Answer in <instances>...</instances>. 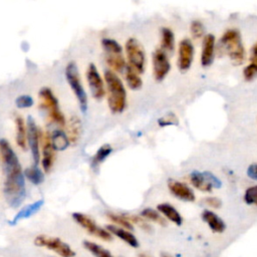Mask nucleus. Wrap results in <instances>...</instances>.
<instances>
[{
    "instance_id": "1",
    "label": "nucleus",
    "mask_w": 257,
    "mask_h": 257,
    "mask_svg": "<svg viewBox=\"0 0 257 257\" xmlns=\"http://www.w3.org/2000/svg\"><path fill=\"white\" fill-rule=\"evenodd\" d=\"M0 156L3 166V195L7 204L18 208L25 199L26 188L24 173L17 155L5 139L0 140Z\"/></svg>"
},
{
    "instance_id": "2",
    "label": "nucleus",
    "mask_w": 257,
    "mask_h": 257,
    "mask_svg": "<svg viewBox=\"0 0 257 257\" xmlns=\"http://www.w3.org/2000/svg\"><path fill=\"white\" fill-rule=\"evenodd\" d=\"M104 83L107 90V104L112 113H121L126 106V90L120 78L112 70L104 71Z\"/></svg>"
},
{
    "instance_id": "3",
    "label": "nucleus",
    "mask_w": 257,
    "mask_h": 257,
    "mask_svg": "<svg viewBox=\"0 0 257 257\" xmlns=\"http://www.w3.org/2000/svg\"><path fill=\"white\" fill-rule=\"evenodd\" d=\"M39 107L47 113L48 119L56 123L58 126L63 127L66 123L65 117L59 108L58 99L49 87H42L39 92Z\"/></svg>"
},
{
    "instance_id": "4",
    "label": "nucleus",
    "mask_w": 257,
    "mask_h": 257,
    "mask_svg": "<svg viewBox=\"0 0 257 257\" xmlns=\"http://www.w3.org/2000/svg\"><path fill=\"white\" fill-rule=\"evenodd\" d=\"M65 77H66V80H67L72 92L74 93V95L77 99L80 110L82 112H85L87 110V106H88L87 94L83 88L80 74L78 71V67L74 61H70L67 63V65L65 67Z\"/></svg>"
},
{
    "instance_id": "5",
    "label": "nucleus",
    "mask_w": 257,
    "mask_h": 257,
    "mask_svg": "<svg viewBox=\"0 0 257 257\" xmlns=\"http://www.w3.org/2000/svg\"><path fill=\"white\" fill-rule=\"evenodd\" d=\"M232 61L238 65L245 59V49L240 32L237 29H228L220 39Z\"/></svg>"
},
{
    "instance_id": "6",
    "label": "nucleus",
    "mask_w": 257,
    "mask_h": 257,
    "mask_svg": "<svg viewBox=\"0 0 257 257\" xmlns=\"http://www.w3.org/2000/svg\"><path fill=\"white\" fill-rule=\"evenodd\" d=\"M101 46L104 50L106 63L114 72H123L127 64L123 58L121 45L112 38H102Z\"/></svg>"
},
{
    "instance_id": "7",
    "label": "nucleus",
    "mask_w": 257,
    "mask_h": 257,
    "mask_svg": "<svg viewBox=\"0 0 257 257\" xmlns=\"http://www.w3.org/2000/svg\"><path fill=\"white\" fill-rule=\"evenodd\" d=\"M34 245L53 251L58 257H75L76 253L71 246L62 239L55 236L37 235L34 238Z\"/></svg>"
},
{
    "instance_id": "8",
    "label": "nucleus",
    "mask_w": 257,
    "mask_h": 257,
    "mask_svg": "<svg viewBox=\"0 0 257 257\" xmlns=\"http://www.w3.org/2000/svg\"><path fill=\"white\" fill-rule=\"evenodd\" d=\"M72 219L76 224H78L83 230H85L89 235L100 239L105 242H109L113 239L112 235L106 230V228H103L99 226L91 217H89L86 214L80 213V212H74L71 215Z\"/></svg>"
},
{
    "instance_id": "9",
    "label": "nucleus",
    "mask_w": 257,
    "mask_h": 257,
    "mask_svg": "<svg viewBox=\"0 0 257 257\" xmlns=\"http://www.w3.org/2000/svg\"><path fill=\"white\" fill-rule=\"evenodd\" d=\"M124 50L128 61L127 65L140 74L143 73L146 67V52L141 42L137 38L131 37L125 42Z\"/></svg>"
},
{
    "instance_id": "10",
    "label": "nucleus",
    "mask_w": 257,
    "mask_h": 257,
    "mask_svg": "<svg viewBox=\"0 0 257 257\" xmlns=\"http://www.w3.org/2000/svg\"><path fill=\"white\" fill-rule=\"evenodd\" d=\"M27 145L29 146L32 160H33V165L37 166L39 161H40V132L36 125V122L34 118L29 115L27 117Z\"/></svg>"
},
{
    "instance_id": "11",
    "label": "nucleus",
    "mask_w": 257,
    "mask_h": 257,
    "mask_svg": "<svg viewBox=\"0 0 257 257\" xmlns=\"http://www.w3.org/2000/svg\"><path fill=\"white\" fill-rule=\"evenodd\" d=\"M86 80L92 97L97 100L102 99L105 95V84L93 63H89L86 69Z\"/></svg>"
},
{
    "instance_id": "12",
    "label": "nucleus",
    "mask_w": 257,
    "mask_h": 257,
    "mask_svg": "<svg viewBox=\"0 0 257 257\" xmlns=\"http://www.w3.org/2000/svg\"><path fill=\"white\" fill-rule=\"evenodd\" d=\"M153 62V74L157 81H162L169 73L171 69V63L166 51L162 48H158L152 55Z\"/></svg>"
},
{
    "instance_id": "13",
    "label": "nucleus",
    "mask_w": 257,
    "mask_h": 257,
    "mask_svg": "<svg viewBox=\"0 0 257 257\" xmlns=\"http://www.w3.org/2000/svg\"><path fill=\"white\" fill-rule=\"evenodd\" d=\"M40 144H41V153H42V159H41V165L45 173H48L54 162L55 154L54 149L51 144L50 134L49 133H41L40 134Z\"/></svg>"
},
{
    "instance_id": "14",
    "label": "nucleus",
    "mask_w": 257,
    "mask_h": 257,
    "mask_svg": "<svg viewBox=\"0 0 257 257\" xmlns=\"http://www.w3.org/2000/svg\"><path fill=\"white\" fill-rule=\"evenodd\" d=\"M194 59V45L188 38H184L179 43V57L178 67L181 71L188 70Z\"/></svg>"
},
{
    "instance_id": "15",
    "label": "nucleus",
    "mask_w": 257,
    "mask_h": 257,
    "mask_svg": "<svg viewBox=\"0 0 257 257\" xmlns=\"http://www.w3.org/2000/svg\"><path fill=\"white\" fill-rule=\"evenodd\" d=\"M105 228L112 235V237L118 238L119 240H121L122 242H124L126 245H128L132 248H139L140 242H139L138 238L136 237V235L132 231L126 230L121 227H117L112 224L106 225Z\"/></svg>"
},
{
    "instance_id": "16",
    "label": "nucleus",
    "mask_w": 257,
    "mask_h": 257,
    "mask_svg": "<svg viewBox=\"0 0 257 257\" xmlns=\"http://www.w3.org/2000/svg\"><path fill=\"white\" fill-rule=\"evenodd\" d=\"M168 187H169V190L172 193V195H174L176 198H178L182 201L194 202L196 199L193 190L182 182L170 180L168 183Z\"/></svg>"
},
{
    "instance_id": "17",
    "label": "nucleus",
    "mask_w": 257,
    "mask_h": 257,
    "mask_svg": "<svg viewBox=\"0 0 257 257\" xmlns=\"http://www.w3.org/2000/svg\"><path fill=\"white\" fill-rule=\"evenodd\" d=\"M216 39L213 34H207L203 38L202 53H201V64L204 67H208L214 60Z\"/></svg>"
},
{
    "instance_id": "18",
    "label": "nucleus",
    "mask_w": 257,
    "mask_h": 257,
    "mask_svg": "<svg viewBox=\"0 0 257 257\" xmlns=\"http://www.w3.org/2000/svg\"><path fill=\"white\" fill-rule=\"evenodd\" d=\"M202 219L214 233H223L226 230L225 222L211 210H204L202 212Z\"/></svg>"
},
{
    "instance_id": "19",
    "label": "nucleus",
    "mask_w": 257,
    "mask_h": 257,
    "mask_svg": "<svg viewBox=\"0 0 257 257\" xmlns=\"http://www.w3.org/2000/svg\"><path fill=\"white\" fill-rule=\"evenodd\" d=\"M157 210L163 215L166 220L174 223L177 226H181L183 224V217L180 212L169 203H161L157 206Z\"/></svg>"
},
{
    "instance_id": "20",
    "label": "nucleus",
    "mask_w": 257,
    "mask_h": 257,
    "mask_svg": "<svg viewBox=\"0 0 257 257\" xmlns=\"http://www.w3.org/2000/svg\"><path fill=\"white\" fill-rule=\"evenodd\" d=\"M15 127H16V133H15L16 144L21 150L26 151L28 146L27 145V126L21 115L15 116Z\"/></svg>"
},
{
    "instance_id": "21",
    "label": "nucleus",
    "mask_w": 257,
    "mask_h": 257,
    "mask_svg": "<svg viewBox=\"0 0 257 257\" xmlns=\"http://www.w3.org/2000/svg\"><path fill=\"white\" fill-rule=\"evenodd\" d=\"M82 131V124L81 120L77 115H72L69 120H68V125H67V137L68 140L71 144L75 145L80 139Z\"/></svg>"
},
{
    "instance_id": "22",
    "label": "nucleus",
    "mask_w": 257,
    "mask_h": 257,
    "mask_svg": "<svg viewBox=\"0 0 257 257\" xmlns=\"http://www.w3.org/2000/svg\"><path fill=\"white\" fill-rule=\"evenodd\" d=\"M190 182L199 191L211 193L213 190V185L209 182L207 177H205V174H201L197 171L190 175Z\"/></svg>"
},
{
    "instance_id": "23",
    "label": "nucleus",
    "mask_w": 257,
    "mask_h": 257,
    "mask_svg": "<svg viewBox=\"0 0 257 257\" xmlns=\"http://www.w3.org/2000/svg\"><path fill=\"white\" fill-rule=\"evenodd\" d=\"M82 245L84 249L94 257H115L108 249L104 248L102 245L96 242H93L90 240H84L82 242Z\"/></svg>"
},
{
    "instance_id": "24",
    "label": "nucleus",
    "mask_w": 257,
    "mask_h": 257,
    "mask_svg": "<svg viewBox=\"0 0 257 257\" xmlns=\"http://www.w3.org/2000/svg\"><path fill=\"white\" fill-rule=\"evenodd\" d=\"M50 139L54 151H64L70 144L67 135L60 128L53 131L52 134H50Z\"/></svg>"
},
{
    "instance_id": "25",
    "label": "nucleus",
    "mask_w": 257,
    "mask_h": 257,
    "mask_svg": "<svg viewBox=\"0 0 257 257\" xmlns=\"http://www.w3.org/2000/svg\"><path fill=\"white\" fill-rule=\"evenodd\" d=\"M44 202L43 200H38V201H35L27 206H25L24 208H22L16 215L15 217L13 218L12 220V223L15 224L16 222L22 220V219H26V218H29L30 216L34 215L36 212L39 211V209L43 206Z\"/></svg>"
},
{
    "instance_id": "26",
    "label": "nucleus",
    "mask_w": 257,
    "mask_h": 257,
    "mask_svg": "<svg viewBox=\"0 0 257 257\" xmlns=\"http://www.w3.org/2000/svg\"><path fill=\"white\" fill-rule=\"evenodd\" d=\"M124 77L127 86L133 90H138L143 86V80L138 71L132 68L130 65H126L124 70Z\"/></svg>"
},
{
    "instance_id": "27",
    "label": "nucleus",
    "mask_w": 257,
    "mask_h": 257,
    "mask_svg": "<svg viewBox=\"0 0 257 257\" xmlns=\"http://www.w3.org/2000/svg\"><path fill=\"white\" fill-rule=\"evenodd\" d=\"M161 35V48L166 52H173L175 48L174 32L170 28L164 27L162 28Z\"/></svg>"
},
{
    "instance_id": "28",
    "label": "nucleus",
    "mask_w": 257,
    "mask_h": 257,
    "mask_svg": "<svg viewBox=\"0 0 257 257\" xmlns=\"http://www.w3.org/2000/svg\"><path fill=\"white\" fill-rule=\"evenodd\" d=\"M140 215L144 219H146L148 222L150 221L160 226H167V220L163 217V215L158 210H155L152 208H145Z\"/></svg>"
},
{
    "instance_id": "29",
    "label": "nucleus",
    "mask_w": 257,
    "mask_h": 257,
    "mask_svg": "<svg viewBox=\"0 0 257 257\" xmlns=\"http://www.w3.org/2000/svg\"><path fill=\"white\" fill-rule=\"evenodd\" d=\"M24 177L27 178V180L32 183L33 185H40L44 182V174L43 172L35 165L26 168L24 171Z\"/></svg>"
},
{
    "instance_id": "30",
    "label": "nucleus",
    "mask_w": 257,
    "mask_h": 257,
    "mask_svg": "<svg viewBox=\"0 0 257 257\" xmlns=\"http://www.w3.org/2000/svg\"><path fill=\"white\" fill-rule=\"evenodd\" d=\"M106 217L111 222L112 225L124 228V229L130 230V231H132L134 229V225L127 220V218L125 217L124 214H117V213H113V212H107Z\"/></svg>"
},
{
    "instance_id": "31",
    "label": "nucleus",
    "mask_w": 257,
    "mask_h": 257,
    "mask_svg": "<svg viewBox=\"0 0 257 257\" xmlns=\"http://www.w3.org/2000/svg\"><path fill=\"white\" fill-rule=\"evenodd\" d=\"M111 152H112V148H111L109 145L105 144V145L101 146V147L96 151L95 155H94V156L92 157V159H91V165H92V167L95 168V167H97L99 164H101V163L111 154Z\"/></svg>"
},
{
    "instance_id": "32",
    "label": "nucleus",
    "mask_w": 257,
    "mask_h": 257,
    "mask_svg": "<svg viewBox=\"0 0 257 257\" xmlns=\"http://www.w3.org/2000/svg\"><path fill=\"white\" fill-rule=\"evenodd\" d=\"M124 215L133 225H137L139 228H141L143 231L147 233L153 232L152 225L146 219H144L141 215H135V214H124Z\"/></svg>"
},
{
    "instance_id": "33",
    "label": "nucleus",
    "mask_w": 257,
    "mask_h": 257,
    "mask_svg": "<svg viewBox=\"0 0 257 257\" xmlns=\"http://www.w3.org/2000/svg\"><path fill=\"white\" fill-rule=\"evenodd\" d=\"M243 75L246 80H251L257 75V56L251 57V63L243 69Z\"/></svg>"
},
{
    "instance_id": "34",
    "label": "nucleus",
    "mask_w": 257,
    "mask_h": 257,
    "mask_svg": "<svg viewBox=\"0 0 257 257\" xmlns=\"http://www.w3.org/2000/svg\"><path fill=\"white\" fill-rule=\"evenodd\" d=\"M244 201L248 205H255L257 207V185L249 187L245 191Z\"/></svg>"
},
{
    "instance_id": "35",
    "label": "nucleus",
    "mask_w": 257,
    "mask_h": 257,
    "mask_svg": "<svg viewBox=\"0 0 257 257\" xmlns=\"http://www.w3.org/2000/svg\"><path fill=\"white\" fill-rule=\"evenodd\" d=\"M190 30H191V34H192L193 38H195V39L201 38L203 36L204 32H205V29H204V26H203L202 22H200L198 20H195L191 23Z\"/></svg>"
},
{
    "instance_id": "36",
    "label": "nucleus",
    "mask_w": 257,
    "mask_h": 257,
    "mask_svg": "<svg viewBox=\"0 0 257 257\" xmlns=\"http://www.w3.org/2000/svg\"><path fill=\"white\" fill-rule=\"evenodd\" d=\"M34 103L33 98L30 95L27 94H23V95H19L16 99H15V104L17 107L19 108H27V107H31Z\"/></svg>"
},
{
    "instance_id": "37",
    "label": "nucleus",
    "mask_w": 257,
    "mask_h": 257,
    "mask_svg": "<svg viewBox=\"0 0 257 257\" xmlns=\"http://www.w3.org/2000/svg\"><path fill=\"white\" fill-rule=\"evenodd\" d=\"M159 125L165 126V125H170V124H177L178 123V118L174 113H168L167 115L161 117L159 120Z\"/></svg>"
},
{
    "instance_id": "38",
    "label": "nucleus",
    "mask_w": 257,
    "mask_h": 257,
    "mask_svg": "<svg viewBox=\"0 0 257 257\" xmlns=\"http://www.w3.org/2000/svg\"><path fill=\"white\" fill-rule=\"evenodd\" d=\"M203 202L205 205H207L210 208L213 209H219L222 206V201L221 199L217 198V197H207L203 199Z\"/></svg>"
},
{
    "instance_id": "39",
    "label": "nucleus",
    "mask_w": 257,
    "mask_h": 257,
    "mask_svg": "<svg viewBox=\"0 0 257 257\" xmlns=\"http://www.w3.org/2000/svg\"><path fill=\"white\" fill-rule=\"evenodd\" d=\"M247 175H248L251 179L257 181V164H252V165H250V166L248 167V169H247Z\"/></svg>"
},
{
    "instance_id": "40",
    "label": "nucleus",
    "mask_w": 257,
    "mask_h": 257,
    "mask_svg": "<svg viewBox=\"0 0 257 257\" xmlns=\"http://www.w3.org/2000/svg\"><path fill=\"white\" fill-rule=\"evenodd\" d=\"M252 54L253 56H257V43H255V45L252 47Z\"/></svg>"
},
{
    "instance_id": "41",
    "label": "nucleus",
    "mask_w": 257,
    "mask_h": 257,
    "mask_svg": "<svg viewBox=\"0 0 257 257\" xmlns=\"http://www.w3.org/2000/svg\"><path fill=\"white\" fill-rule=\"evenodd\" d=\"M138 257H153L151 255H149L148 253H145V252H141L138 254Z\"/></svg>"
},
{
    "instance_id": "42",
    "label": "nucleus",
    "mask_w": 257,
    "mask_h": 257,
    "mask_svg": "<svg viewBox=\"0 0 257 257\" xmlns=\"http://www.w3.org/2000/svg\"><path fill=\"white\" fill-rule=\"evenodd\" d=\"M161 257H173V256H171V255H169V254H162Z\"/></svg>"
}]
</instances>
